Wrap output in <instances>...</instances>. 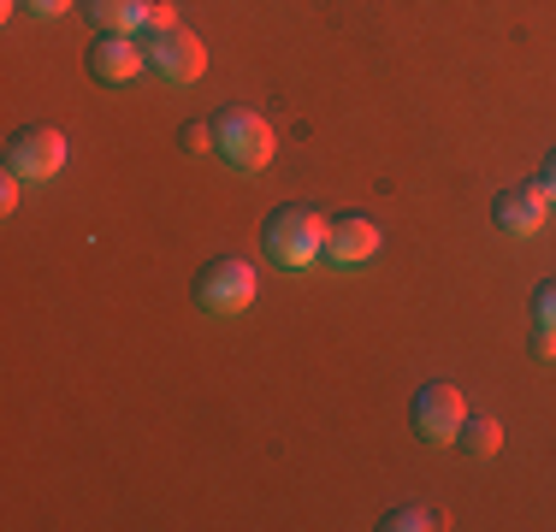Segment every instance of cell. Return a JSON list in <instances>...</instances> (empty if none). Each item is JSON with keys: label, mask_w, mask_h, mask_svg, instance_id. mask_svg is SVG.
Here are the masks:
<instances>
[{"label": "cell", "mask_w": 556, "mask_h": 532, "mask_svg": "<svg viewBox=\"0 0 556 532\" xmlns=\"http://www.w3.org/2000/svg\"><path fill=\"white\" fill-rule=\"evenodd\" d=\"M533 355H539V362H556V326H539V338H533Z\"/></svg>", "instance_id": "2e32d148"}, {"label": "cell", "mask_w": 556, "mask_h": 532, "mask_svg": "<svg viewBox=\"0 0 556 532\" xmlns=\"http://www.w3.org/2000/svg\"><path fill=\"white\" fill-rule=\"evenodd\" d=\"M214 149L225 154V166L237 172H261L278 149L273 125L261 113H249V106H225V113H214Z\"/></svg>", "instance_id": "7a4b0ae2"}, {"label": "cell", "mask_w": 556, "mask_h": 532, "mask_svg": "<svg viewBox=\"0 0 556 532\" xmlns=\"http://www.w3.org/2000/svg\"><path fill=\"white\" fill-rule=\"evenodd\" d=\"M497 444H503V426L492 415H468V420H462V449H468L473 461H492Z\"/></svg>", "instance_id": "8fae6325"}, {"label": "cell", "mask_w": 556, "mask_h": 532, "mask_svg": "<svg viewBox=\"0 0 556 532\" xmlns=\"http://www.w3.org/2000/svg\"><path fill=\"white\" fill-rule=\"evenodd\" d=\"M545 213H551V190H545V183H509V190L492 202L497 231H509V237L545 231Z\"/></svg>", "instance_id": "ba28073f"}, {"label": "cell", "mask_w": 556, "mask_h": 532, "mask_svg": "<svg viewBox=\"0 0 556 532\" xmlns=\"http://www.w3.org/2000/svg\"><path fill=\"white\" fill-rule=\"evenodd\" d=\"M18 7H30L36 18H60V12L72 7V0H18Z\"/></svg>", "instance_id": "e0dca14e"}, {"label": "cell", "mask_w": 556, "mask_h": 532, "mask_svg": "<svg viewBox=\"0 0 556 532\" xmlns=\"http://www.w3.org/2000/svg\"><path fill=\"white\" fill-rule=\"evenodd\" d=\"M65 166V130L54 125H18L7 137V172H18L24 183H48Z\"/></svg>", "instance_id": "277c9868"}, {"label": "cell", "mask_w": 556, "mask_h": 532, "mask_svg": "<svg viewBox=\"0 0 556 532\" xmlns=\"http://www.w3.org/2000/svg\"><path fill=\"white\" fill-rule=\"evenodd\" d=\"M178 0H149V12H142V30L149 36H166V30H178Z\"/></svg>", "instance_id": "4fadbf2b"}, {"label": "cell", "mask_w": 556, "mask_h": 532, "mask_svg": "<svg viewBox=\"0 0 556 532\" xmlns=\"http://www.w3.org/2000/svg\"><path fill=\"white\" fill-rule=\"evenodd\" d=\"M415 432L427 438V444H456L462 438V420L473 415L468 408V396L456 391V384H444V379H432V384H420L415 391Z\"/></svg>", "instance_id": "5b68a950"}, {"label": "cell", "mask_w": 556, "mask_h": 532, "mask_svg": "<svg viewBox=\"0 0 556 532\" xmlns=\"http://www.w3.org/2000/svg\"><path fill=\"white\" fill-rule=\"evenodd\" d=\"M195 302H202L214 319L243 314L249 302H255V266H249L243 255H214L202 266V278H195Z\"/></svg>", "instance_id": "3957f363"}, {"label": "cell", "mask_w": 556, "mask_h": 532, "mask_svg": "<svg viewBox=\"0 0 556 532\" xmlns=\"http://www.w3.org/2000/svg\"><path fill=\"white\" fill-rule=\"evenodd\" d=\"M142 65H149V42H137L130 30H101L96 42H89V72H96L101 84H130Z\"/></svg>", "instance_id": "52a82bcc"}, {"label": "cell", "mask_w": 556, "mask_h": 532, "mask_svg": "<svg viewBox=\"0 0 556 532\" xmlns=\"http://www.w3.org/2000/svg\"><path fill=\"white\" fill-rule=\"evenodd\" d=\"M379 225L367 219V213H343V219H332V243H326V255H332L338 266H362L379 255Z\"/></svg>", "instance_id": "9c48e42d"}, {"label": "cell", "mask_w": 556, "mask_h": 532, "mask_svg": "<svg viewBox=\"0 0 556 532\" xmlns=\"http://www.w3.org/2000/svg\"><path fill=\"white\" fill-rule=\"evenodd\" d=\"M326 243H332V219L320 207H278L267 219V255L290 273L314 266L326 255Z\"/></svg>", "instance_id": "6da1fadb"}, {"label": "cell", "mask_w": 556, "mask_h": 532, "mask_svg": "<svg viewBox=\"0 0 556 532\" xmlns=\"http://www.w3.org/2000/svg\"><path fill=\"white\" fill-rule=\"evenodd\" d=\"M184 149H190V154H207V149H214V118H195V125H184Z\"/></svg>", "instance_id": "9a60e30c"}, {"label": "cell", "mask_w": 556, "mask_h": 532, "mask_svg": "<svg viewBox=\"0 0 556 532\" xmlns=\"http://www.w3.org/2000/svg\"><path fill=\"white\" fill-rule=\"evenodd\" d=\"M18 183H24L18 172H7V183H0V207H7V213L18 207Z\"/></svg>", "instance_id": "ac0fdd59"}, {"label": "cell", "mask_w": 556, "mask_h": 532, "mask_svg": "<svg viewBox=\"0 0 556 532\" xmlns=\"http://www.w3.org/2000/svg\"><path fill=\"white\" fill-rule=\"evenodd\" d=\"M149 65L166 84H195V77L207 72V48L190 24H178V30H166V36H149Z\"/></svg>", "instance_id": "8992f818"}, {"label": "cell", "mask_w": 556, "mask_h": 532, "mask_svg": "<svg viewBox=\"0 0 556 532\" xmlns=\"http://www.w3.org/2000/svg\"><path fill=\"white\" fill-rule=\"evenodd\" d=\"M545 190L556 195V149H551V160H545Z\"/></svg>", "instance_id": "d6986e66"}, {"label": "cell", "mask_w": 556, "mask_h": 532, "mask_svg": "<svg viewBox=\"0 0 556 532\" xmlns=\"http://www.w3.org/2000/svg\"><path fill=\"white\" fill-rule=\"evenodd\" d=\"M84 12L101 24V30H142V12H149V0H84Z\"/></svg>", "instance_id": "30bf717a"}, {"label": "cell", "mask_w": 556, "mask_h": 532, "mask_svg": "<svg viewBox=\"0 0 556 532\" xmlns=\"http://www.w3.org/2000/svg\"><path fill=\"white\" fill-rule=\"evenodd\" d=\"M379 527H386V532H432V527H439V509H420V503H403V509H391Z\"/></svg>", "instance_id": "7c38bea8"}, {"label": "cell", "mask_w": 556, "mask_h": 532, "mask_svg": "<svg viewBox=\"0 0 556 532\" xmlns=\"http://www.w3.org/2000/svg\"><path fill=\"white\" fill-rule=\"evenodd\" d=\"M533 319L539 326H556V278H545V284L533 290Z\"/></svg>", "instance_id": "5bb4252c"}]
</instances>
